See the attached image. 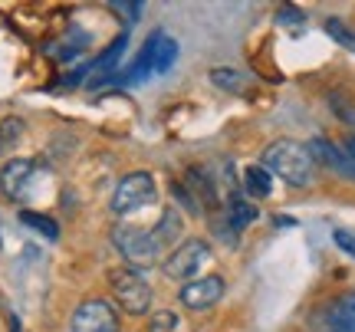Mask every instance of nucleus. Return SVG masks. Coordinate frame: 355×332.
Returning <instances> with one entry per match:
<instances>
[{
	"instance_id": "nucleus-4",
	"label": "nucleus",
	"mask_w": 355,
	"mask_h": 332,
	"mask_svg": "<svg viewBox=\"0 0 355 332\" xmlns=\"http://www.w3.org/2000/svg\"><path fill=\"white\" fill-rule=\"evenodd\" d=\"M155 201V178L148 171H132L115 184L112 194V211L119 218H128V214H139L141 207H148Z\"/></svg>"
},
{
	"instance_id": "nucleus-19",
	"label": "nucleus",
	"mask_w": 355,
	"mask_h": 332,
	"mask_svg": "<svg viewBox=\"0 0 355 332\" xmlns=\"http://www.w3.org/2000/svg\"><path fill=\"white\" fill-rule=\"evenodd\" d=\"M326 33H329L336 43H343L345 50H355V30H352V26H345L343 20L329 17V20H326Z\"/></svg>"
},
{
	"instance_id": "nucleus-21",
	"label": "nucleus",
	"mask_w": 355,
	"mask_h": 332,
	"mask_svg": "<svg viewBox=\"0 0 355 332\" xmlns=\"http://www.w3.org/2000/svg\"><path fill=\"white\" fill-rule=\"evenodd\" d=\"M277 20H279V24H303L306 17H303V10H300V7H279Z\"/></svg>"
},
{
	"instance_id": "nucleus-18",
	"label": "nucleus",
	"mask_w": 355,
	"mask_h": 332,
	"mask_svg": "<svg viewBox=\"0 0 355 332\" xmlns=\"http://www.w3.org/2000/svg\"><path fill=\"white\" fill-rule=\"evenodd\" d=\"M211 82L227 92H241L243 86H247V76L237 73V69H214V73H211Z\"/></svg>"
},
{
	"instance_id": "nucleus-1",
	"label": "nucleus",
	"mask_w": 355,
	"mask_h": 332,
	"mask_svg": "<svg viewBox=\"0 0 355 332\" xmlns=\"http://www.w3.org/2000/svg\"><path fill=\"white\" fill-rule=\"evenodd\" d=\"M178 234H181V214H178L175 207H168L155 227L119 224V227L112 230V243L119 247V254L125 256L128 263L145 267V263L162 260V254L178 241Z\"/></svg>"
},
{
	"instance_id": "nucleus-16",
	"label": "nucleus",
	"mask_w": 355,
	"mask_h": 332,
	"mask_svg": "<svg viewBox=\"0 0 355 332\" xmlns=\"http://www.w3.org/2000/svg\"><path fill=\"white\" fill-rule=\"evenodd\" d=\"M20 135H24V122H20L17 115H3V119H0V152L13 148V145L20 141Z\"/></svg>"
},
{
	"instance_id": "nucleus-11",
	"label": "nucleus",
	"mask_w": 355,
	"mask_h": 332,
	"mask_svg": "<svg viewBox=\"0 0 355 332\" xmlns=\"http://www.w3.org/2000/svg\"><path fill=\"white\" fill-rule=\"evenodd\" d=\"M329 332H355V293L339 296L329 306Z\"/></svg>"
},
{
	"instance_id": "nucleus-2",
	"label": "nucleus",
	"mask_w": 355,
	"mask_h": 332,
	"mask_svg": "<svg viewBox=\"0 0 355 332\" xmlns=\"http://www.w3.org/2000/svg\"><path fill=\"white\" fill-rule=\"evenodd\" d=\"M263 168L270 175H279L293 188H306L316 178V161H313L309 148L303 141H293V139H279L273 145H266Z\"/></svg>"
},
{
	"instance_id": "nucleus-14",
	"label": "nucleus",
	"mask_w": 355,
	"mask_h": 332,
	"mask_svg": "<svg viewBox=\"0 0 355 332\" xmlns=\"http://www.w3.org/2000/svg\"><path fill=\"white\" fill-rule=\"evenodd\" d=\"M125 46H128V33H122V37H115L105 50L99 53V60L92 63V69H99V73H112L115 66H119V56L125 53Z\"/></svg>"
},
{
	"instance_id": "nucleus-3",
	"label": "nucleus",
	"mask_w": 355,
	"mask_h": 332,
	"mask_svg": "<svg viewBox=\"0 0 355 332\" xmlns=\"http://www.w3.org/2000/svg\"><path fill=\"white\" fill-rule=\"evenodd\" d=\"M109 286H112V296L119 299V306L125 309L128 316H145L155 303V290L145 270L139 267H115L109 273Z\"/></svg>"
},
{
	"instance_id": "nucleus-10",
	"label": "nucleus",
	"mask_w": 355,
	"mask_h": 332,
	"mask_svg": "<svg viewBox=\"0 0 355 332\" xmlns=\"http://www.w3.org/2000/svg\"><path fill=\"white\" fill-rule=\"evenodd\" d=\"M145 50H148V56H152V69H155V73H168V69L178 63V40L168 37L165 30H158L155 37H148Z\"/></svg>"
},
{
	"instance_id": "nucleus-20",
	"label": "nucleus",
	"mask_w": 355,
	"mask_h": 332,
	"mask_svg": "<svg viewBox=\"0 0 355 332\" xmlns=\"http://www.w3.org/2000/svg\"><path fill=\"white\" fill-rule=\"evenodd\" d=\"M332 241L339 250H345L349 256H355V230H332Z\"/></svg>"
},
{
	"instance_id": "nucleus-23",
	"label": "nucleus",
	"mask_w": 355,
	"mask_h": 332,
	"mask_svg": "<svg viewBox=\"0 0 355 332\" xmlns=\"http://www.w3.org/2000/svg\"><path fill=\"white\" fill-rule=\"evenodd\" d=\"M273 224H277V227H296V220H293V218H283V214H277V218H273Z\"/></svg>"
},
{
	"instance_id": "nucleus-5",
	"label": "nucleus",
	"mask_w": 355,
	"mask_h": 332,
	"mask_svg": "<svg viewBox=\"0 0 355 332\" xmlns=\"http://www.w3.org/2000/svg\"><path fill=\"white\" fill-rule=\"evenodd\" d=\"M207 260H211V247L201 237H188L184 243H178L171 250V256H165L162 270H165L168 280L178 283V280H188V277H198Z\"/></svg>"
},
{
	"instance_id": "nucleus-24",
	"label": "nucleus",
	"mask_w": 355,
	"mask_h": 332,
	"mask_svg": "<svg viewBox=\"0 0 355 332\" xmlns=\"http://www.w3.org/2000/svg\"><path fill=\"white\" fill-rule=\"evenodd\" d=\"M345 152H349V158L355 161V132L349 135V139H345Z\"/></svg>"
},
{
	"instance_id": "nucleus-6",
	"label": "nucleus",
	"mask_w": 355,
	"mask_h": 332,
	"mask_svg": "<svg viewBox=\"0 0 355 332\" xmlns=\"http://www.w3.org/2000/svg\"><path fill=\"white\" fill-rule=\"evenodd\" d=\"M69 332H119V313L105 299H86L73 313Z\"/></svg>"
},
{
	"instance_id": "nucleus-22",
	"label": "nucleus",
	"mask_w": 355,
	"mask_h": 332,
	"mask_svg": "<svg viewBox=\"0 0 355 332\" xmlns=\"http://www.w3.org/2000/svg\"><path fill=\"white\" fill-rule=\"evenodd\" d=\"M115 10H125L128 13V20H139L141 17V3H112Z\"/></svg>"
},
{
	"instance_id": "nucleus-9",
	"label": "nucleus",
	"mask_w": 355,
	"mask_h": 332,
	"mask_svg": "<svg viewBox=\"0 0 355 332\" xmlns=\"http://www.w3.org/2000/svg\"><path fill=\"white\" fill-rule=\"evenodd\" d=\"M306 148H309V155H313L316 168H326V171L339 175V178L355 181V161L349 158V152H345V148L332 145L329 139H313Z\"/></svg>"
},
{
	"instance_id": "nucleus-13",
	"label": "nucleus",
	"mask_w": 355,
	"mask_h": 332,
	"mask_svg": "<svg viewBox=\"0 0 355 332\" xmlns=\"http://www.w3.org/2000/svg\"><path fill=\"white\" fill-rule=\"evenodd\" d=\"M227 218H230V227H234V230H243L247 224H254V220H257V207L247 204V201H243V198H237V194H230Z\"/></svg>"
},
{
	"instance_id": "nucleus-15",
	"label": "nucleus",
	"mask_w": 355,
	"mask_h": 332,
	"mask_svg": "<svg viewBox=\"0 0 355 332\" xmlns=\"http://www.w3.org/2000/svg\"><path fill=\"white\" fill-rule=\"evenodd\" d=\"M20 224H26V227L40 230L43 237H50V241H56L60 237V227H56V220L46 218V214H37V211H20Z\"/></svg>"
},
{
	"instance_id": "nucleus-12",
	"label": "nucleus",
	"mask_w": 355,
	"mask_h": 332,
	"mask_svg": "<svg viewBox=\"0 0 355 332\" xmlns=\"http://www.w3.org/2000/svg\"><path fill=\"white\" fill-rule=\"evenodd\" d=\"M243 191L250 194V198H270V191H273V175H270L263 165L243 168Z\"/></svg>"
},
{
	"instance_id": "nucleus-7",
	"label": "nucleus",
	"mask_w": 355,
	"mask_h": 332,
	"mask_svg": "<svg viewBox=\"0 0 355 332\" xmlns=\"http://www.w3.org/2000/svg\"><path fill=\"white\" fill-rule=\"evenodd\" d=\"M37 178V161L33 158H10L0 168V191L10 201H24L30 194V184Z\"/></svg>"
},
{
	"instance_id": "nucleus-17",
	"label": "nucleus",
	"mask_w": 355,
	"mask_h": 332,
	"mask_svg": "<svg viewBox=\"0 0 355 332\" xmlns=\"http://www.w3.org/2000/svg\"><path fill=\"white\" fill-rule=\"evenodd\" d=\"M178 329H181V320H178V313H171V309L152 313L148 326H145V332H178Z\"/></svg>"
},
{
	"instance_id": "nucleus-8",
	"label": "nucleus",
	"mask_w": 355,
	"mask_h": 332,
	"mask_svg": "<svg viewBox=\"0 0 355 332\" xmlns=\"http://www.w3.org/2000/svg\"><path fill=\"white\" fill-rule=\"evenodd\" d=\"M224 296V280L211 273V277H201V280H191L184 290H181V306L191 309V313H207L214 309Z\"/></svg>"
}]
</instances>
